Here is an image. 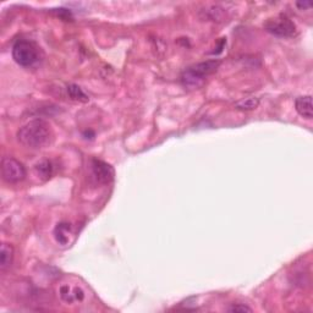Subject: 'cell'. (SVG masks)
<instances>
[{
    "label": "cell",
    "mask_w": 313,
    "mask_h": 313,
    "mask_svg": "<svg viewBox=\"0 0 313 313\" xmlns=\"http://www.w3.org/2000/svg\"><path fill=\"white\" fill-rule=\"evenodd\" d=\"M53 138H54V134L52 128L42 119H34L27 122L17 132V140L24 146L33 150L48 147L52 143Z\"/></svg>",
    "instance_id": "1"
},
{
    "label": "cell",
    "mask_w": 313,
    "mask_h": 313,
    "mask_svg": "<svg viewBox=\"0 0 313 313\" xmlns=\"http://www.w3.org/2000/svg\"><path fill=\"white\" fill-rule=\"evenodd\" d=\"M219 65V60H207V61L189 66L187 69L182 71L181 77H180L182 86L187 90H197L204 84L208 76L217 71Z\"/></svg>",
    "instance_id": "2"
},
{
    "label": "cell",
    "mask_w": 313,
    "mask_h": 313,
    "mask_svg": "<svg viewBox=\"0 0 313 313\" xmlns=\"http://www.w3.org/2000/svg\"><path fill=\"white\" fill-rule=\"evenodd\" d=\"M12 58L20 66L31 68L39 62L42 58L40 48L32 40L21 39L17 40L12 47Z\"/></svg>",
    "instance_id": "3"
},
{
    "label": "cell",
    "mask_w": 313,
    "mask_h": 313,
    "mask_svg": "<svg viewBox=\"0 0 313 313\" xmlns=\"http://www.w3.org/2000/svg\"><path fill=\"white\" fill-rule=\"evenodd\" d=\"M264 28L268 33L280 38L293 37L296 33V25L289 17L284 16V15L269 18L264 24Z\"/></svg>",
    "instance_id": "4"
},
{
    "label": "cell",
    "mask_w": 313,
    "mask_h": 313,
    "mask_svg": "<svg viewBox=\"0 0 313 313\" xmlns=\"http://www.w3.org/2000/svg\"><path fill=\"white\" fill-rule=\"evenodd\" d=\"M2 176L9 184H17L26 178V168L14 158H4L2 162Z\"/></svg>",
    "instance_id": "5"
},
{
    "label": "cell",
    "mask_w": 313,
    "mask_h": 313,
    "mask_svg": "<svg viewBox=\"0 0 313 313\" xmlns=\"http://www.w3.org/2000/svg\"><path fill=\"white\" fill-rule=\"evenodd\" d=\"M91 169H92L93 176L100 184H110L114 179V169L108 163L102 160L92 159L91 162Z\"/></svg>",
    "instance_id": "6"
},
{
    "label": "cell",
    "mask_w": 313,
    "mask_h": 313,
    "mask_svg": "<svg viewBox=\"0 0 313 313\" xmlns=\"http://www.w3.org/2000/svg\"><path fill=\"white\" fill-rule=\"evenodd\" d=\"M203 21L224 22L227 18V11L220 5H207L198 12Z\"/></svg>",
    "instance_id": "7"
},
{
    "label": "cell",
    "mask_w": 313,
    "mask_h": 313,
    "mask_svg": "<svg viewBox=\"0 0 313 313\" xmlns=\"http://www.w3.org/2000/svg\"><path fill=\"white\" fill-rule=\"evenodd\" d=\"M296 112L305 119L311 120L313 118V108H312V97L303 96L299 97L295 100Z\"/></svg>",
    "instance_id": "8"
},
{
    "label": "cell",
    "mask_w": 313,
    "mask_h": 313,
    "mask_svg": "<svg viewBox=\"0 0 313 313\" xmlns=\"http://www.w3.org/2000/svg\"><path fill=\"white\" fill-rule=\"evenodd\" d=\"M14 261V247L9 243H3L0 248V269L5 272L11 267Z\"/></svg>",
    "instance_id": "9"
},
{
    "label": "cell",
    "mask_w": 313,
    "mask_h": 313,
    "mask_svg": "<svg viewBox=\"0 0 313 313\" xmlns=\"http://www.w3.org/2000/svg\"><path fill=\"white\" fill-rule=\"evenodd\" d=\"M60 296H61V299L66 302H74L75 300L82 301L85 297V294L80 287H74V289H71L70 286L64 285L61 286V289H60Z\"/></svg>",
    "instance_id": "10"
},
{
    "label": "cell",
    "mask_w": 313,
    "mask_h": 313,
    "mask_svg": "<svg viewBox=\"0 0 313 313\" xmlns=\"http://www.w3.org/2000/svg\"><path fill=\"white\" fill-rule=\"evenodd\" d=\"M38 175L40 179L48 180L50 176L53 175V164L48 159H43L40 162H38L34 166Z\"/></svg>",
    "instance_id": "11"
},
{
    "label": "cell",
    "mask_w": 313,
    "mask_h": 313,
    "mask_svg": "<svg viewBox=\"0 0 313 313\" xmlns=\"http://www.w3.org/2000/svg\"><path fill=\"white\" fill-rule=\"evenodd\" d=\"M70 230H71L70 224L68 223L58 224V226L55 227V232H54L56 241L61 243V245H66L69 241V234H70Z\"/></svg>",
    "instance_id": "12"
},
{
    "label": "cell",
    "mask_w": 313,
    "mask_h": 313,
    "mask_svg": "<svg viewBox=\"0 0 313 313\" xmlns=\"http://www.w3.org/2000/svg\"><path fill=\"white\" fill-rule=\"evenodd\" d=\"M66 90H68L69 96H70L72 100H76V102H81V103H86L90 100L87 94L85 93L84 91H82V88L78 87L77 85H69Z\"/></svg>",
    "instance_id": "13"
},
{
    "label": "cell",
    "mask_w": 313,
    "mask_h": 313,
    "mask_svg": "<svg viewBox=\"0 0 313 313\" xmlns=\"http://www.w3.org/2000/svg\"><path fill=\"white\" fill-rule=\"evenodd\" d=\"M259 104V99L258 98H246V99L241 100V102L236 103V108L240 110H254L258 107Z\"/></svg>",
    "instance_id": "14"
},
{
    "label": "cell",
    "mask_w": 313,
    "mask_h": 313,
    "mask_svg": "<svg viewBox=\"0 0 313 313\" xmlns=\"http://www.w3.org/2000/svg\"><path fill=\"white\" fill-rule=\"evenodd\" d=\"M229 312H251L252 309L246 305H241V303H238V305H233L232 307L227 308Z\"/></svg>",
    "instance_id": "15"
},
{
    "label": "cell",
    "mask_w": 313,
    "mask_h": 313,
    "mask_svg": "<svg viewBox=\"0 0 313 313\" xmlns=\"http://www.w3.org/2000/svg\"><path fill=\"white\" fill-rule=\"evenodd\" d=\"M296 6L300 9V10H305V9H309L312 6V3L309 2H297Z\"/></svg>",
    "instance_id": "16"
}]
</instances>
